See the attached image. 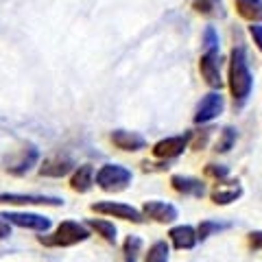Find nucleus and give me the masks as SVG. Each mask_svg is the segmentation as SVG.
I'll return each instance as SVG.
<instances>
[{"mask_svg":"<svg viewBox=\"0 0 262 262\" xmlns=\"http://www.w3.org/2000/svg\"><path fill=\"white\" fill-rule=\"evenodd\" d=\"M236 138H238L236 129H234V127H225V129L219 134V140H216V144H214V151H216V153H227L229 149H234Z\"/></svg>","mask_w":262,"mask_h":262,"instance_id":"obj_23","label":"nucleus"},{"mask_svg":"<svg viewBox=\"0 0 262 262\" xmlns=\"http://www.w3.org/2000/svg\"><path fill=\"white\" fill-rule=\"evenodd\" d=\"M243 196V186L238 179H221L216 182L214 190L210 192V199L212 203H216V206H229V203H234L236 199H241Z\"/></svg>","mask_w":262,"mask_h":262,"instance_id":"obj_12","label":"nucleus"},{"mask_svg":"<svg viewBox=\"0 0 262 262\" xmlns=\"http://www.w3.org/2000/svg\"><path fill=\"white\" fill-rule=\"evenodd\" d=\"M203 48H206V51H219L221 48L219 33L214 27H206V31H203Z\"/></svg>","mask_w":262,"mask_h":262,"instance_id":"obj_25","label":"nucleus"},{"mask_svg":"<svg viewBox=\"0 0 262 262\" xmlns=\"http://www.w3.org/2000/svg\"><path fill=\"white\" fill-rule=\"evenodd\" d=\"M110 140H112V144L116 146V149L125 151V153H138V151L146 149V138L140 136L138 131L116 129V131H112Z\"/></svg>","mask_w":262,"mask_h":262,"instance_id":"obj_13","label":"nucleus"},{"mask_svg":"<svg viewBox=\"0 0 262 262\" xmlns=\"http://www.w3.org/2000/svg\"><path fill=\"white\" fill-rule=\"evenodd\" d=\"M131 182H134V173L122 164H103L94 177V184L103 192H122L131 186Z\"/></svg>","mask_w":262,"mask_h":262,"instance_id":"obj_3","label":"nucleus"},{"mask_svg":"<svg viewBox=\"0 0 262 262\" xmlns=\"http://www.w3.org/2000/svg\"><path fill=\"white\" fill-rule=\"evenodd\" d=\"M90 210L94 214H103V216H114V219H120V221H129V223H136L140 225L144 223V214L138 208L129 206V203H122V201H96L90 206Z\"/></svg>","mask_w":262,"mask_h":262,"instance_id":"obj_5","label":"nucleus"},{"mask_svg":"<svg viewBox=\"0 0 262 262\" xmlns=\"http://www.w3.org/2000/svg\"><path fill=\"white\" fill-rule=\"evenodd\" d=\"M227 227H229L227 223H219V221H201V225L196 227V238L206 241L214 232H221V229H227Z\"/></svg>","mask_w":262,"mask_h":262,"instance_id":"obj_24","label":"nucleus"},{"mask_svg":"<svg viewBox=\"0 0 262 262\" xmlns=\"http://www.w3.org/2000/svg\"><path fill=\"white\" fill-rule=\"evenodd\" d=\"M249 33H251V37H253V44H256L260 51H262V24H251L249 27Z\"/></svg>","mask_w":262,"mask_h":262,"instance_id":"obj_29","label":"nucleus"},{"mask_svg":"<svg viewBox=\"0 0 262 262\" xmlns=\"http://www.w3.org/2000/svg\"><path fill=\"white\" fill-rule=\"evenodd\" d=\"M236 13L251 24L262 22V0H234Z\"/></svg>","mask_w":262,"mask_h":262,"instance_id":"obj_19","label":"nucleus"},{"mask_svg":"<svg viewBox=\"0 0 262 262\" xmlns=\"http://www.w3.org/2000/svg\"><path fill=\"white\" fill-rule=\"evenodd\" d=\"M170 256V247L166 241H155L149 251L144 253V262H168Z\"/></svg>","mask_w":262,"mask_h":262,"instance_id":"obj_21","label":"nucleus"},{"mask_svg":"<svg viewBox=\"0 0 262 262\" xmlns=\"http://www.w3.org/2000/svg\"><path fill=\"white\" fill-rule=\"evenodd\" d=\"M192 9L206 18H223V3L221 0H192Z\"/></svg>","mask_w":262,"mask_h":262,"instance_id":"obj_20","label":"nucleus"},{"mask_svg":"<svg viewBox=\"0 0 262 262\" xmlns=\"http://www.w3.org/2000/svg\"><path fill=\"white\" fill-rule=\"evenodd\" d=\"M94 177H96V168L92 166V164H81V166H77L75 170H72L70 188L75 192H79V194H85V192H90L96 186Z\"/></svg>","mask_w":262,"mask_h":262,"instance_id":"obj_14","label":"nucleus"},{"mask_svg":"<svg viewBox=\"0 0 262 262\" xmlns=\"http://www.w3.org/2000/svg\"><path fill=\"white\" fill-rule=\"evenodd\" d=\"M75 170V162L68 155H48L39 162L37 173L42 177H53V179H61L66 175H70Z\"/></svg>","mask_w":262,"mask_h":262,"instance_id":"obj_11","label":"nucleus"},{"mask_svg":"<svg viewBox=\"0 0 262 262\" xmlns=\"http://www.w3.org/2000/svg\"><path fill=\"white\" fill-rule=\"evenodd\" d=\"M140 212L144 214V219H151V221H155V223H162V225L175 223V221L179 219V210L173 206V203L158 201V199L144 201V206H142Z\"/></svg>","mask_w":262,"mask_h":262,"instance_id":"obj_10","label":"nucleus"},{"mask_svg":"<svg viewBox=\"0 0 262 262\" xmlns=\"http://www.w3.org/2000/svg\"><path fill=\"white\" fill-rule=\"evenodd\" d=\"M170 186H173L175 190L179 194H184V196H196V199H201V196L206 194V184H203L201 179H196V177L173 175L170 177Z\"/></svg>","mask_w":262,"mask_h":262,"instance_id":"obj_17","label":"nucleus"},{"mask_svg":"<svg viewBox=\"0 0 262 262\" xmlns=\"http://www.w3.org/2000/svg\"><path fill=\"white\" fill-rule=\"evenodd\" d=\"M0 216H3L11 227L31 229V232H37V234H44L53 227V221L48 216L37 214V212H29V210H5Z\"/></svg>","mask_w":262,"mask_h":262,"instance_id":"obj_4","label":"nucleus"},{"mask_svg":"<svg viewBox=\"0 0 262 262\" xmlns=\"http://www.w3.org/2000/svg\"><path fill=\"white\" fill-rule=\"evenodd\" d=\"M140 251H142L140 236H127L125 243H122V258H125V262H138Z\"/></svg>","mask_w":262,"mask_h":262,"instance_id":"obj_22","label":"nucleus"},{"mask_svg":"<svg viewBox=\"0 0 262 262\" xmlns=\"http://www.w3.org/2000/svg\"><path fill=\"white\" fill-rule=\"evenodd\" d=\"M206 175L212 177V179H216V182H221V179L229 177V168L223 166V164H208V166H206Z\"/></svg>","mask_w":262,"mask_h":262,"instance_id":"obj_26","label":"nucleus"},{"mask_svg":"<svg viewBox=\"0 0 262 262\" xmlns=\"http://www.w3.org/2000/svg\"><path fill=\"white\" fill-rule=\"evenodd\" d=\"M85 225L90 227V232H94L96 236H101L105 243H110V245L118 243V227L114 225L112 221H107V219H88Z\"/></svg>","mask_w":262,"mask_h":262,"instance_id":"obj_18","label":"nucleus"},{"mask_svg":"<svg viewBox=\"0 0 262 262\" xmlns=\"http://www.w3.org/2000/svg\"><path fill=\"white\" fill-rule=\"evenodd\" d=\"M190 138H192V131H186V134H179V136L162 138L160 142L153 144L151 153L158 160H175L188 149V146H190Z\"/></svg>","mask_w":262,"mask_h":262,"instance_id":"obj_8","label":"nucleus"},{"mask_svg":"<svg viewBox=\"0 0 262 262\" xmlns=\"http://www.w3.org/2000/svg\"><path fill=\"white\" fill-rule=\"evenodd\" d=\"M227 85H229V92L234 96V103L238 105V107L247 103V98L253 90V75L249 70L247 53H245L243 46H236V48H232V53H229Z\"/></svg>","mask_w":262,"mask_h":262,"instance_id":"obj_1","label":"nucleus"},{"mask_svg":"<svg viewBox=\"0 0 262 262\" xmlns=\"http://www.w3.org/2000/svg\"><path fill=\"white\" fill-rule=\"evenodd\" d=\"M203 131V134H199V136H192L190 138V142H192V149H196V151H201L203 149V146H206L208 144V140H210V136H212V131H214V129H201Z\"/></svg>","mask_w":262,"mask_h":262,"instance_id":"obj_27","label":"nucleus"},{"mask_svg":"<svg viewBox=\"0 0 262 262\" xmlns=\"http://www.w3.org/2000/svg\"><path fill=\"white\" fill-rule=\"evenodd\" d=\"M92 232L85 223H79V221H61L51 234L44 232L42 236H37V241L44 245V247H75L79 243H85Z\"/></svg>","mask_w":262,"mask_h":262,"instance_id":"obj_2","label":"nucleus"},{"mask_svg":"<svg viewBox=\"0 0 262 262\" xmlns=\"http://www.w3.org/2000/svg\"><path fill=\"white\" fill-rule=\"evenodd\" d=\"M11 234H13V227H11L9 223H7V221H5L3 216H0V241H7Z\"/></svg>","mask_w":262,"mask_h":262,"instance_id":"obj_30","label":"nucleus"},{"mask_svg":"<svg viewBox=\"0 0 262 262\" xmlns=\"http://www.w3.org/2000/svg\"><path fill=\"white\" fill-rule=\"evenodd\" d=\"M199 72L203 81L212 88V90H221L223 88V75H221V53L219 51H206L199 59Z\"/></svg>","mask_w":262,"mask_h":262,"instance_id":"obj_9","label":"nucleus"},{"mask_svg":"<svg viewBox=\"0 0 262 262\" xmlns=\"http://www.w3.org/2000/svg\"><path fill=\"white\" fill-rule=\"evenodd\" d=\"M168 238H170V243H173V247L179 249V251H188V249H192L194 245L199 243V238H196V227H192V225H175V227H170Z\"/></svg>","mask_w":262,"mask_h":262,"instance_id":"obj_16","label":"nucleus"},{"mask_svg":"<svg viewBox=\"0 0 262 262\" xmlns=\"http://www.w3.org/2000/svg\"><path fill=\"white\" fill-rule=\"evenodd\" d=\"M247 241H249V247H251L253 251H260V249H262V229H256V232H251Z\"/></svg>","mask_w":262,"mask_h":262,"instance_id":"obj_28","label":"nucleus"},{"mask_svg":"<svg viewBox=\"0 0 262 262\" xmlns=\"http://www.w3.org/2000/svg\"><path fill=\"white\" fill-rule=\"evenodd\" d=\"M225 110V96L221 94V90H212L206 96L199 101L194 110V122L196 125H206V122H212L214 118H219Z\"/></svg>","mask_w":262,"mask_h":262,"instance_id":"obj_7","label":"nucleus"},{"mask_svg":"<svg viewBox=\"0 0 262 262\" xmlns=\"http://www.w3.org/2000/svg\"><path fill=\"white\" fill-rule=\"evenodd\" d=\"M61 196H51V194H20V192H0V206H20V208H31V206H44V208H61L63 206Z\"/></svg>","mask_w":262,"mask_h":262,"instance_id":"obj_6","label":"nucleus"},{"mask_svg":"<svg viewBox=\"0 0 262 262\" xmlns=\"http://www.w3.org/2000/svg\"><path fill=\"white\" fill-rule=\"evenodd\" d=\"M37 164H39V151H37L33 144H29L27 149H22L20 160H18V162H11L9 166H7V173L15 175V177H22V175L31 173V170L35 168Z\"/></svg>","mask_w":262,"mask_h":262,"instance_id":"obj_15","label":"nucleus"}]
</instances>
